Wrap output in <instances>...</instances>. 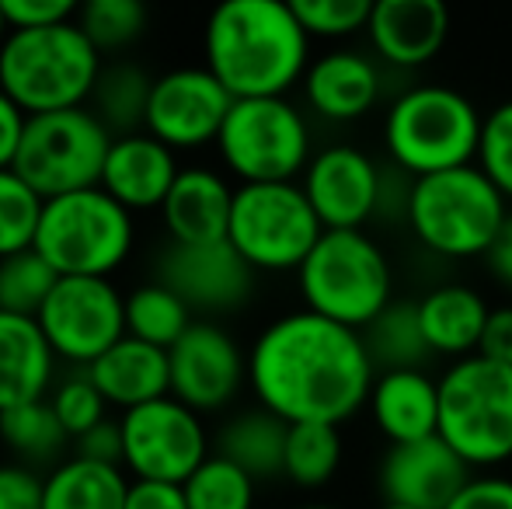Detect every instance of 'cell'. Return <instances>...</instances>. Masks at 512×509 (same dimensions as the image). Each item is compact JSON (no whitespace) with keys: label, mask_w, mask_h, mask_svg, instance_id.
<instances>
[{"label":"cell","mask_w":512,"mask_h":509,"mask_svg":"<svg viewBox=\"0 0 512 509\" xmlns=\"http://www.w3.org/2000/svg\"><path fill=\"white\" fill-rule=\"evenodd\" d=\"M49 405H53L56 419H60V426L67 429L70 440H81L84 433H91V429L105 422L108 401L102 398V391L91 384V377L81 370V374L67 377V381H60L53 387Z\"/></svg>","instance_id":"obj_39"},{"label":"cell","mask_w":512,"mask_h":509,"mask_svg":"<svg viewBox=\"0 0 512 509\" xmlns=\"http://www.w3.org/2000/svg\"><path fill=\"white\" fill-rule=\"evenodd\" d=\"M171 398L192 412H220L241 394L248 381V356L237 339L213 321H196L175 346L168 349Z\"/></svg>","instance_id":"obj_16"},{"label":"cell","mask_w":512,"mask_h":509,"mask_svg":"<svg viewBox=\"0 0 512 509\" xmlns=\"http://www.w3.org/2000/svg\"><path fill=\"white\" fill-rule=\"evenodd\" d=\"M471 478V464L439 433L415 443H391L377 471L384 503L411 509H446Z\"/></svg>","instance_id":"obj_18"},{"label":"cell","mask_w":512,"mask_h":509,"mask_svg":"<svg viewBox=\"0 0 512 509\" xmlns=\"http://www.w3.org/2000/svg\"><path fill=\"white\" fill-rule=\"evenodd\" d=\"M115 136L102 119L84 109L28 116L14 171L39 192L42 199L70 196V192L98 189Z\"/></svg>","instance_id":"obj_11"},{"label":"cell","mask_w":512,"mask_h":509,"mask_svg":"<svg viewBox=\"0 0 512 509\" xmlns=\"http://www.w3.org/2000/svg\"><path fill=\"white\" fill-rule=\"evenodd\" d=\"M485 262H488V272H492L499 283L512 286V210H509L506 224H502V231L495 234V241H492V248H488Z\"/></svg>","instance_id":"obj_48"},{"label":"cell","mask_w":512,"mask_h":509,"mask_svg":"<svg viewBox=\"0 0 512 509\" xmlns=\"http://www.w3.org/2000/svg\"><path fill=\"white\" fill-rule=\"evenodd\" d=\"M377 367L363 332L314 311L276 318L248 353V384L258 405L283 422L342 426L370 401Z\"/></svg>","instance_id":"obj_1"},{"label":"cell","mask_w":512,"mask_h":509,"mask_svg":"<svg viewBox=\"0 0 512 509\" xmlns=\"http://www.w3.org/2000/svg\"><path fill=\"white\" fill-rule=\"evenodd\" d=\"M216 150L241 185L297 182L314 157L307 116L290 98H234Z\"/></svg>","instance_id":"obj_9"},{"label":"cell","mask_w":512,"mask_h":509,"mask_svg":"<svg viewBox=\"0 0 512 509\" xmlns=\"http://www.w3.org/2000/svg\"><path fill=\"white\" fill-rule=\"evenodd\" d=\"M77 25H81V32L88 35L98 53L112 56L143 39L150 14L140 0H88L77 11Z\"/></svg>","instance_id":"obj_35"},{"label":"cell","mask_w":512,"mask_h":509,"mask_svg":"<svg viewBox=\"0 0 512 509\" xmlns=\"http://www.w3.org/2000/svg\"><path fill=\"white\" fill-rule=\"evenodd\" d=\"M154 77L129 60H112L102 67L95 81V91L88 98V109L102 119V126L112 136H129L147 129V109Z\"/></svg>","instance_id":"obj_29"},{"label":"cell","mask_w":512,"mask_h":509,"mask_svg":"<svg viewBox=\"0 0 512 509\" xmlns=\"http://www.w3.org/2000/svg\"><path fill=\"white\" fill-rule=\"evenodd\" d=\"M310 39H349L370 28V0H290Z\"/></svg>","instance_id":"obj_38"},{"label":"cell","mask_w":512,"mask_h":509,"mask_svg":"<svg viewBox=\"0 0 512 509\" xmlns=\"http://www.w3.org/2000/svg\"><path fill=\"white\" fill-rule=\"evenodd\" d=\"M286 436H290V422H283L262 405L244 408V412L230 415L216 433V454L237 464L255 482H269V478L283 475Z\"/></svg>","instance_id":"obj_27"},{"label":"cell","mask_w":512,"mask_h":509,"mask_svg":"<svg viewBox=\"0 0 512 509\" xmlns=\"http://www.w3.org/2000/svg\"><path fill=\"white\" fill-rule=\"evenodd\" d=\"M25 126H28V116L21 112V105L0 91V171L14 168V161H18Z\"/></svg>","instance_id":"obj_46"},{"label":"cell","mask_w":512,"mask_h":509,"mask_svg":"<svg viewBox=\"0 0 512 509\" xmlns=\"http://www.w3.org/2000/svg\"><path fill=\"white\" fill-rule=\"evenodd\" d=\"M203 53L234 98H286L310 67V35L286 0H223L206 18Z\"/></svg>","instance_id":"obj_2"},{"label":"cell","mask_w":512,"mask_h":509,"mask_svg":"<svg viewBox=\"0 0 512 509\" xmlns=\"http://www.w3.org/2000/svg\"><path fill=\"white\" fill-rule=\"evenodd\" d=\"M56 283H60L56 269L35 248L0 258V311L18 314V318H39Z\"/></svg>","instance_id":"obj_34"},{"label":"cell","mask_w":512,"mask_h":509,"mask_svg":"<svg viewBox=\"0 0 512 509\" xmlns=\"http://www.w3.org/2000/svg\"><path fill=\"white\" fill-rule=\"evenodd\" d=\"M488 311L492 307L485 304V297L464 283H443L425 293L418 300V318L432 356H453V363L478 356Z\"/></svg>","instance_id":"obj_26"},{"label":"cell","mask_w":512,"mask_h":509,"mask_svg":"<svg viewBox=\"0 0 512 509\" xmlns=\"http://www.w3.org/2000/svg\"><path fill=\"white\" fill-rule=\"evenodd\" d=\"M46 199L14 168L0 171V258L35 248Z\"/></svg>","instance_id":"obj_37"},{"label":"cell","mask_w":512,"mask_h":509,"mask_svg":"<svg viewBox=\"0 0 512 509\" xmlns=\"http://www.w3.org/2000/svg\"><path fill=\"white\" fill-rule=\"evenodd\" d=\"M363 342L370 349L377 374H387V370H425V363L432 360V349L422 332V318H418V300H394L391 307H384L363 328Z\"/></svg>","instance_id":"obj_30"},{"label":"cell","mask_w":512,"mask_h":509,"mask_svg":"<svg viewBox=\"0 0 512 509\" xmlns=\"http://www.w3.org/2000/svg\"><path fill=\"white\" fill-rule=\"evenodd\" d=\"M366 32L380 60L398 70H415L443 49L450 11L443 0H377Z\"/></svg>","instance_id":"obj_21"},{"label":"cell","mask_w":512,"mask_h":509,"mask_svg":"<svg viewBox=\"0 0 512 509\" xmlns=\"http://www.w3.org/2000/svg\"><path fill=\"white\" fill-rule=\"evenodd\" d=\"M56 356L35 318L0 311V412L49 394Z\"/></svg>","instance_id":"obj_25"},{"label":"cell","mask_w":512,"mask_h":509,"mask_svg":"<svg viewBox=\"0 0 512 509\" xmlns=\"http://www.w3.org/2000/svg\"><path fill=\"white\" fill-rule=\"evenodd\" d=\"M439 436L471 468L512 457V367L485 356L457 360L439 377Z\"/></svg>","instance_id":"obj_8"},{"label":"cell","mask_w":512,"mask_h":509,"mask_svg":"<svg viewBox=\"0 0 512 509\" xmlns=\"http://www.w3.org/2000/svg\"><path fill=\"white\" fill-rule=\"evenodd\" d=\"M297 509H338V506H324V503H310V506H297Z\"/></svg>","instance_id":"obj_50"},{"label":"cell","mask_w":512,"mask_h":509,"mask_svg":"<svg viewBox=\"0 0 512 509\" xmlns=\"http://www.w3.org/2000/svg\"><path fill=\"white\" fill-rule=\"evenodd\" d=\"M178 171L182 168L175 161V150L164 147L161 140H154L143 129V133L115 136L112 140L102 171V189L119 206H126L129 213L161 210Z\"/></svg>","instance_id":"obj_20"},{"label":"cell","mask_w":512,"mask_h":509,"mask_svg":"<svg viewBox=\"0 0 512 509\" xmlns=\"http://www.w3.org/2000/svg\"><path fill=\"white\" fill-rule=\"evenodd\" d=\"M321 234L324 224L317 220L300 182H262L234 189L227 241L255 272L300 269Z\"/></svg>","instance_id":"obj_10"},{"label":"cell","mask_w":512,"mask_h":509,"mask_svg":"<svg viewBox=\"0 0 512 509\" xmlns=\"http://www.w3.org/2000/svg\"><path fill=\"white\" fill-rule=\"evenodd\" d=\"M297 283L307 311L356 332L394 304V269L366 231H324Z\"/></svg>","instance_id":"obj_6"},{"label":"cell","mask_w":512,"mask_h":509,"mask_svg":"<svg viewBox=\"0 0 512 509\" xmlns=\"http://www.w3.org/2000/svg\"><path fill=\"white\" fill-rule=\"evenodd\" d=\"M234 95L203 67H178L154 77L147 109V133L164 147L199 150L216 143Z\"/></svg>","instance_id":"obj_14"},{"label":"cell","mask_w":512,"mask_h":509,"mask_svg":"<svg viewBox=\"0 0 512 509\" xmlns=\"http://www.w3.org/2000/svg\"><path fill=\"white\" fill-rule=\"evenodd\" d=\"M0 440L18 457V464L32 468V464L56 461L67 450L70 436L60 426V419H56L49 398H39L0 412Z\"/></svg>","instance_id":"obj_32"},{"label":"cell","mask_w":512,"mask_h":509,"mask_svg":"<svg viewBox=\"0 0 512 509\" xmlns=\"http://www.w3.org/2000/svg\"><path fill=\"white\" fill-rule=\"evenodd\" d=\"M478 356H485V360H492V363H502V367H512V307L509 304L488 311Z\"/></svg>","instance_id":"obj_44"},{"label":"cell","mask_w":512,"mask_h":509,"mask_svg":"<svg viewBox=\"0 0 512 509\" xmlns=\"http://www.w3.org/2000/svg\"><path fill=\"white\" fill-rule=\"evenodd\" d=\"M77 443V454L84 461H98V464H119L122 468V426L112 419H105L102 426H95L91 433H84Z\"/></svg>","instance_id":"obj_45"},{"label":"cell","mask_w":512,"mask_h":509,"mask_svg":"<svg viewBox=\"0 0 512 509\" xmlns=\"http://www.w3.org/2000/svg\"><path fill=\"white\" fill-rule=\"evenodd\" d=\"M481 126L485 116L457 88L415 84L387 112L384 143L401 171L425 178L478 161Z\"/></svg>","instance_id":"obj_5"},{"label":"cell","mask_w":512,"mask_h":509,"mask_svg":"<svg viewBox=\"0 0 512 509\" xmlns=\"http://www.w3.org/2000/svg\"><path fill=\"white\" fill-rule=\"evenodd\" d=\"M405 217L429 252L443 258H485L509 217V199L478 164H464L411 178Z\"/></svg>","instance_id":"obj_4"},{"label":"cell","mask_w":512,"mask_h":509,"mask_svg":"<svg viewBox=\"0 0 512 509\" xmlns=\"http://www.w3.org/2000/svg\"><path fill=\"white\" fill-rule=\"evenodd\" d=\"M342 464V433L328 422H297L286 436L283 478L300 489H321Z\"/></svg>","instance_id":"obj_33"},{"label":"cell","mask_w":512,"mask_h":509,"mask_svg":"<svg viewBox=\"0 0 512 509\" xmlns=\"http://www.w3.org/2000/svg\"><path fill=\"white\" fill-rule=\"evenodd\" d=\"M255 485V478L244 475L227 457L209 454L182 489L189 509H251L255 506Z\"/></svg>","instance_id":"obj_36"},{"label":"cell","mask_w":512,"mask_h":509,"mask_svg":"<svg viewBox=\"0 0 512 509\" xmlns=\"http://www.w3.org/2000/svg\"><path fill=\"white\" fill-rule=\"evenodd\" d=\"M300 84L314 116L328 123H356L380 102L384 77L373 56L359 49H328L324 56L310 60Z\"/></svg>","instance_id":"obj_19"},{"label":"cell","mask_w":512,"mask_h":509,"mask_svg":"<svg viewBox=\"0 0 512 509\" xmlns=\"http://www.w3.org/2000/svg\"><path fill=\"white\" fill-rule=\"evenodd\" d=\"M474 164L492 178L495 189L512 203V102L495 105L485 116L481 143H478V161Z\"/></svg>","instance_id":"obj_40"},{"label":"cell","mask_w":512,"mask_h":509,"mask_svg":"<svg viewBox=\"0 0 512 509\" xmlns=\"http://www.w3.org/2000/svg\"><path fill=\"white\" fill-rule=\"evenodd\" d=\"M446 509H512V478L474 475Z\"/></svg>","instance_id":"obj_43"},{"label":"cell","mask_w":512,"mask_h":509,"mask_svg":"<svg viewBox=\"0 0 512 509\" xmlns=\"http://www.w3.org/2000/svg\"><path fill=\"white\" fill-rule=\"evenodd\" d=\"M122 426V471L136 482L185 485L209 457V433L203 415L178 398H157L129 408Z\"/></svg>","instance_id":"obj_12"},{"label":"cell","mask_w":512,"mask_h":509,"mask_svg":"<svg viewBox=\"0 0 512 509\" xmlns=\"http://www.w3.org/2000/svg\"><path fill=\"white\" fill-rule=\"evenodd\" d=\"M7 35H11V28H7V18H4V11H0V46H4Z\"/></svg>","instance_id":"obj_49"},{"label":"cell","mask_w":512,"mask_h":509,"mask_svg":"<svg viewBox=\"0 0 512 509\" xmlns=\"http://www.w3.org/2000/svg\"><path fill=\"white\" fill-rule=\"evenodd\" d=\"M234 189L213 168H182L161 206L168 241L175 245H213L227 241Z\"/></svg>","instance_id":"obj_22"},{"label":"cell","mask_w":512,"mask_h":509,"mask_svg":"<svg viewBox=\"0 0 512 509\" xmlns=\"http://www.w3.org/2000/svg\"><path fill=\"white\" fill-rule=\"evenodd\" d=\"M300 189L324 231H363L366 220L380 210L384 175L366 150L352 143H331L310 157Z\"/></svg>","instance_id":"obj_15"},{"label":"cell","mask_w":512,"mask_h":509,"mask_svg":"<svg viewBox=\"0 0 512 509\" xmlns=\"http://www.w3.org/2000/svg\"><path fill=\"white\" fill-rule=\"evenodd\" d=\"M35 325L56 360L91 367L119 339H126V297L108 279L60 276Z\"/></svg>","instance_id":"obj_13"},{"label":"cell","mask_w":512,"mask_h":509,"mask_svg":"<svg viewBox=\"0 0 512 509\" xmlns=\"http://www.w3.org/2000/svg\"><path fill=\"white\" fill-rule=\"evenodd\" d=\"M129 482L119 464L70 457L46 475V509H126Z\"/></svg>","instance_id":"obj_28"},{"label":"cell","mask_w":512,"mask_h":509,"mask_svg":"<svg viewBox=\"0 0 512 509\" xmlns=\"http://www.w3.org/2000/svg\"><path fill=\"white\" fill-rule=\"evenodd\" d=\"M84 374L102 391L108 405H119L122 412L150 405V401L171 394L168 353L133 339V335L115 342L105 356H98L91 367H84Z\"/></svg>","instance_id":"obj_24"},{"label":"cell","mask_w":512,"mask_h":509,"mask_svg":"<svg viewBox=\"0 0 512 509\" xmlns=\"http://www.w3.org/2000/svg\"><path fill=\"white\" fill-rule=\"evenodd\" d=\"M377 509H411V506H398V503H380Z\"/></svg>","instance_id":"obj_51"},{"label":"cell","mask_w":512,"mask_h":509,"mask_svg":"<svg viewBox=\"0 0 512 509\" xmlns=\"http://www.w3.org/2000/svg\"><path fill=\"white\" fill-rule=\"evenodd\" d=\"M157 283L178 293L192 314H227L251 297L255 269L237 255L230 241H213V245L168 241L157 255Z\"/></svg>","instance_id":"obj_17"},{"label":"cell","mask_w":512,"mask_h":509,"mask_svg":"<svg viewBox=\"0 0 512 509\" xmlns=\"http://www.w3.org/2000/svg\"><path fill=\"white\" fill-rule=\"evenodd\" d=\"M196 325L189 304L164 283H143L126 297V335L168 353L189 328Z\"/></svg>","instance_id":"obj_31"},{"label":"cell","mask_w":512,"mask_h":509,"mask_svg":"<svg viewBox=\"0 0 512 509\" xmlns=\"http://www.w3.org/2000/svg\"><path fill=\"white\" fill-rule=\"evenodd\" d=\"M105 67L81 25L18 28L0 46V91L21 105L25 116L84 109Z\"/></svg>","instance_id":"obj_3"},{"label":"cell","mask_w":512,"mask_h":509,"mask_svg":"<svg viewBox=\"0 0 512 509\" xmlns=\"http://www.w3.org/2000/svg\"><path fill=\"white\" fill-rule=\"evenodd\" d=\"M126 509H189L182 485L168 482H129Z\"/></svg>","instance_id":"obj_47"},{"label":"cell","mask_w":512,"mask_h":509,"mask_svg":"<svg viewBox=\"0 0 512 509\" xmlns=\"http://www.w3.org/2000/svg\"><path fill=\"white\" fill-rule=\"evenodd\" d=\"M0 509H46V478L25 464H0Z\"/></svg>","instance_id":"obj_42"},{"label":"cell","mask_w":512,"mask_h":509,"mask_svg":"<svg viewBox=\"0 0 512 509\" xmlns=\"http://www.w3.org/2000/svg\"><path fill=\"white\" fill-rule=\"evenodd\" d=\"M0 11L7 18V28L18 32V28H53L67 25L77 18L81 7L74 0H0Z\"/></svg>","instance_id":"obj_41"},{"label":"cell","mask_w":512,"mask_h":509,"mask_svg":"<svg viewBox=\"0 0 512 509\" xmlns=\"http://www.w3.org/2000/svg\"><path fill=\"white\" fill-rule=\"evenodd\" d=\"M133 213L98 189L46 199L35 234V252L56 269V276L108 279L133 252Z\"/></svg>","instance_id":"obj_7"},{"label":"cell","mask_w":512,"mask_h":509,"mask_svg":"<svg viewBox=\"0 0 512 509\" xmlns=\"http://www.w3.org/2000/svg\"><path fill=\"white\" fill-rule=\"evenodd\" d=\"M366 405L391 443H415L439 433V381L425 370L377 374Z\"/></svg>","instance_id":"obj_23"}]
</instances>
